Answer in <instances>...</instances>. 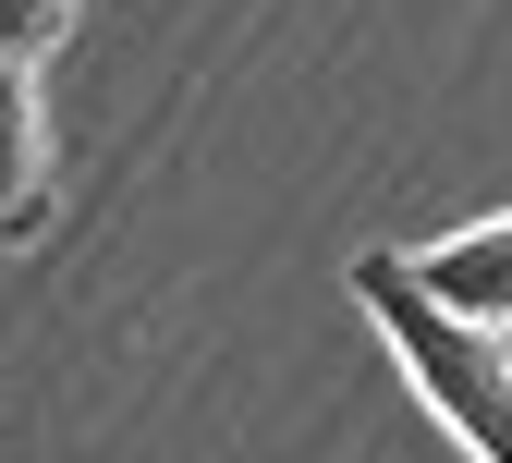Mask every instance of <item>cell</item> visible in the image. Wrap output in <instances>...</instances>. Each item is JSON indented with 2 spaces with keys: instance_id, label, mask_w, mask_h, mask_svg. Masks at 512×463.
I'll use <instances>...</instances> for the list:
<instances>
[{
  "instance_id": "1",
  "label": "cell",
  "mask_w": 512,
  "mask_h": 463,
  "mask_svg": "<svg viewBox=\"0 0 512 463\" xmlns=\"http://www.w3.org/2000/svg\"><path fill=\"white\" fill-rule=\"evenodd\" d=\"M354 305H366L378 342H391V366L427 390V415L452 427L476 463H512V329H488V317H464V305H439L391 244L354 256Z\"/></svg>"
},
{
  "instance_id": "3",
  "label": "cell",
  "mask_w": 512,
  "mask_h": 463,
  "mask_svg": "<svg viewBox=\"0 0 512 463\" xmlns=\"http://www.w3.org/2000/svg\"><path fill=\"white\" fill-rule=\"evenodd\" d=\"M403 269H415L439 305H464V317L512 329V208H500V220H464V232H439V244H415Z\"/></svg>"
},
{
  "instance_id": "4",
  "label": "cell",
  "mask_w": 512,
  "mask_h": 463,
  "mask_svg": "<svg viewBox=\"0 0 512 463\" xmlns=\"http://www.w3.org/2000/svg\"><path fill=\"white\" fill-rule=\"evenodd\" d=\"M74 13H86V0H0V61H49Z\"/></svg>"
},
{
  "instance_id": "2",
  "label": "cell",
  "mask_w": 512,
  "mask_h": 463,
  "mask_svg": "<svg viewBox=\"0 0 512 463\" xmlns=\"http://www.w3.org/2000/svg\"><path fill=\"white\" fill-rule=\"evenodd\" d=\"M49 232V98L37 61H0V256Z\"/></svg>"
}]
</instances>
